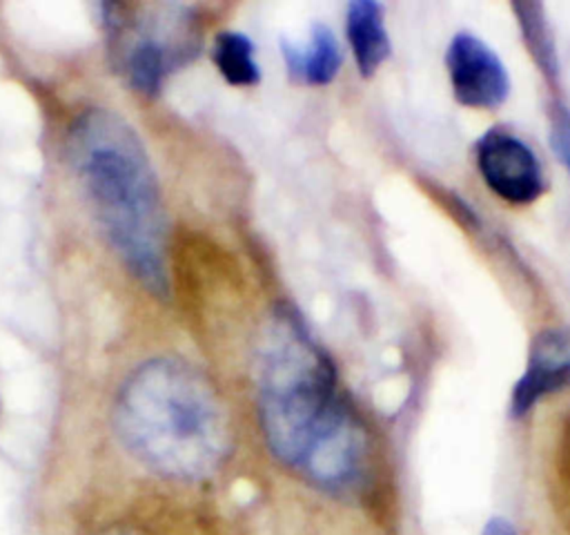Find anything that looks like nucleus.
<instances>
[{
	"label": "nucleus",
	"instance_id": "10",
	"mask_svg": "<svg viewBox=\"0 0 570 535\" xmlns=\"http://www.w3.org/2000/svg\"><path fill=\"white\" fill-rule=\"evenodd\" d=\"M214 62L220 76L236 87H252L261 80L254 58V42L240 31H220L214 40Z\"/></svg>",
	"mask_w": 570,
	"mask_h": 535
},
{
	"label": "nucleus",
	"instance_id": "9",
	"mask_svg": "<svg viewBox=\"0 0 570 535\" xmlns=\"http://www.w3.org/2000/svg\"><path fill=\"white\" fill-rule=\"evenodd\" d=\"M287 71L294 80L305 85H330L341 69V47L336 36L323 22H316L309 29V40L296 45L289 40L281 42Z\"/></svg>",
	"mask_w": 570,
	"mask_h": 535
},
{
	"label": "nucleus",
	"instance_id": "12",
	"mask_svg": "<svg viewBox=\"0 0 570 535\" xmlns=\"http://www.w3.org/2000/svg\"><path fill=\"white\" fill-rule=\"evenodd\" d=\"M550 145L554 156L570 172V111L561 103H554L550 109Z\"/></svg>",
	"mask_w": 570,
	"mask_h": 535
},
{
	"label": "nucleus",
	"instance_id": "1",
	"mask_svg": "<svg viewBox=\"0 0 570 535\" xmlns=\"http://www.w3.org/2000/svg\"><path fill=\"white\" fill-rule=\"evenodd\" d=\"M258 417L272 453L325 488L352 486L365 432L338 392L336 368L292 305H278L258 343Z\"/></svg>",
	"mask_w": 570,
	"mask_h": 535
},
{
	"label": "nucleus",
	"instance_id": "3",
	"mask_svg": "<svg viewBox=\"0 0 570 535\" xmlns=\"http://www.w3.org/2000/svg\"><path fill=\"white\" fill-rule=\"evenodd\" d=\"M122 446L174 479L212 473L227 450V417L209 379L178 357H154L122 381L114 403Z\"/></svg>",
	"mask_w": 570,
	"mask_h": 535
},
{
	"label": "nucleus",
	"instance_id": "14",
	"mask_svg": "<svg viewBox=\"0 0 570 535\" xmlns=\"http://www.w3.org/2000/svg\"><path fill=\"white\" fill-rule=\"evenodd\" d=\"M105 535H134V533H129V531H109V533H105Z\"/></svg>",
	"mask_w": 570,
	"mask_h": 535
},
{
	"label": "nucleus",
	"instance_id": "13",
	"mask_svg": "<svg viewBox=\"0 0 570 535\" xmlns=\"http://www.w3.org/2000/svg\"><path fill=\"white\" fill-rule=\"evenodd\" d=\"M481 535H514V528H512V524H510L508 519H503V517H492V519L485 524V528H483Z\"/></svg>",
	"mask_w": 570,
	"mask_h": 535
},
{
	"label": "nucleus",
	"instance_id": "5",
	"mask_svg": "<svg viewBox=\"0 0 570 535\" xmlns=\"http://www.w3.org/2000/svg\"><path fill=\"white\" fill-rule=\"evenodd\" d=\"M476 167L483 183L503 201L523 205L546 189L541 163L532 147L508 129H488L476 140Z\"/></svg>",
	"mask_w": 570,
	"mask_h": 535
},
{
	"label": "nucleus",
	"instance_id": "7",
	"mask_svg": "<svg viewBox=\"0 0 570 535\" xmlns=\"http://www.w3.org/2000/svg\"><path fill=\"white\" fill-rule=\"evenodd\" d=\"M563 388H570V328H546L530 343L525 370L512 390L510 412L521 417L541 397Z\"/></svg>",
	"mask_w": 570,
	"mask_h": 535
},
{
	"label": "nucleus",
	"instance_id": "4",
	"mask_svg": "<svg viewBox=\"0 0 570 535\" xmlns=\"http://www.w3.org/2000/svg\"><path fill=\"white\" fill-rule=\"evenodd\" d=\"M102 22L118 69L142 94L158 91L198 49L196 18L185 4L109 2L102 4Z\"/></svg>",
	"mask_w": 570,
	"mask_h": 535
},
{
	"label": "nucleus",
	"instance_id": "8",
	"mask_svg": "<svg viewBox=\"0 0 570 535\" xmlns=\"http://www.w3.org/2000/svg\"><path fill=\"white\" fill-rule=\"evenodd\" d=\"M345 31L358 74L370 78L390 56L383 7L374 0L350 2L345 11Z\"/></svg>",
	"mask_w": 570,
	"mask_h": 535
},
{
	"label": "nucleus",
	"instance_id": "2",
	"mask_svg": "<svg viewBox=\"0 0 570 535\" xmlns=\"http://www.w3.org/2000/svg\"><path fill=\"white\" fill-rule=\"evenodd\" d=\"M67 152L76 181L122 265L145 290L165 296L163 198L136 129L122 116L94 107L73 120Z\"/></svg>",
	"mask_w": 570,
	"mask_h": 535
},
{
	"label": "nucleus",
	"instance_id": "11",
	"mask_svg": "<svg viewBox=\"0 0 570 535\" xmlns=\"http://www.w3.org/2000/svg\"><path fill=\"white\" fill-rule=\"evenodd\" d=\"M517 13V22L523 33V42L539 65L541 74H546L550 80L559 74V60H557V47L550 31V25L546 20V9L539 2H514L512 4Z\"/></svg>",
	"mask_w": 570,
	"mask_h": 535
},
{
	"label": "nucleus",
	"instance_id": "6",
	"mask_svg": "<svg viewBox=\"0 0 570 535\" xmlns=\"http://www.w3.org/2000/svg\"><path fill=\"white\" fill-rule=\"evenodd\" d=\"M448 76L456 103L474 109H494L510 94V76L479 36L459 31L452 36L445 51Z\"/></svg>",
	"mask_w": 570,
	"mask_h": 535
}]
</instances>
